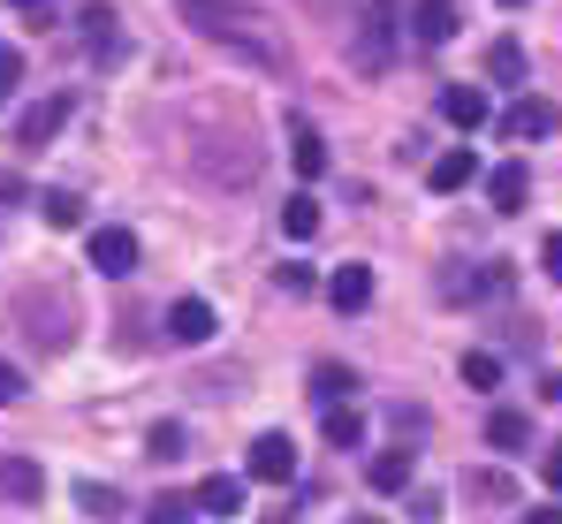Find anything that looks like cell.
<instances>
[{
	"mask_svg": "<svg viewBox=\"0 0 562 524\" xmlns=\"http://www.w3.org/2000/svg\"><path fill=\"white\" fill-rule=\"evenodd\" d=\"M176 8H183L213 46H228L236 62H251V69H281V46L259 31V15H251L244 0H176Z\"/></svg>",
	"mask_w": 562,
	"mask_h": 524,
	"instance_id": "cell-1",
	"label": "cell"
},
{
	"mask_svg": "<svg viewBox=\"0 0 562 524\" xmlns=\"http://www.w3.org/2000/svg\"><path fill=\"white\" fill-rule=\"evenodd\" d=\"M395 38H403V8L395 0H366V15H358V69L366 77H380L395 62Z\"/></svg>",
	"mask_w": 562,
	"mask_h": 524,
	"instance_id": "cell-2",
	"label": "cell"
},
{
	"mask_svg": "<svg viewBox=\"0 0 562 524\" xmlns=\"http://www.w3.org/2000/svg\"><path fill=\"white\" fill-rule=\"evenodd\" d=\"M555 130H562V107H555V99H540V91L517 99V107L502 114V137H509V145H532V137H555Z\"/></svg>",
	"mask_w": 562,
	"mask_h": 524,
	"instance_id": "cell-3",
	"label": "cell"
},
{
	"mask_svg": "<svg viewBox=\"0 0 562 524\" xmlns=\"http://www.w3.org/2000/svg\"><path fill=\"white\" fill-rule=\"evenodd\" d=\"M244 471L267 479V487H289V479H296V441H289V434H259V441H251V456H244Z\"/></svg>",
	"mask_w": 562,
	"mask_h": 524,
	"instance_id": "cell-4",
	"label": "cell"
},
{
	"mask_svg": "<svg viewBox=\"0 0 562 524\" xmlns=\"http://www.w3.org/2000/svg\"><path fill=\"white\" fill-rule=\"evenodd\" d=\"M92 266L106 281H122V274H137V228H92Z\"/></svg>",
	"mask_w": 562,
	"mask_h": 524,
	"instance_id": "cell-5",
	"label": "cell"
},
{
	"mask_svg": "<svg viewBox=\"0 0 562 524\" xmlns=\"http://www.w3.org/2000/svg\"><path fill=\"white\" fill-rule=\"evenodd\" d=\"M403 23H411L418 46H449V38H457V0H411Z\"/></svg>",
	"mask_w": 562,
	"mask_h": 524,
	"instance_id": "cell-6",
	"label": "cell"
},
{
	"mask_svg": "<svg viewBox=\"0 0 562 524\" xmlns=\"http://www.w3.org/2000/svg\"><path fill=\"white\" fill-rule=\"evenodd\" d=\"M327 304H335V312H342V320H358V312H366V304H373V266H335V274H327Z\"/></svg>",
	"mask_w": 562,
	"mask_h": 524,
	"instance_id": "cell-7",
	"label": "cell"
},
{
	"mask_svg": "<svg viewBox=\"0 0 562 524\" xmlns=\"http://www.w3.org/2000/svg\"><path fill=\"white\" fill-rule=\"evenodd\" d=\"M213 327H221V320H213V304H205V297H183V304L168 312V343H183V349L213 343Z\"/></svg>",
	"mask_w": 562,
	"mask_h": 524,
	"instance_id": "cell-8",
	"label": "cell"
},
{
	"mask_svg": "<svg viewBox=\"0 0 562 524\" xmlns=\"http://www.w3.org/2000/svg\"><path fill=\"white\" fill-rule=\"evenodd\" d=\"M441 114H449L457 130H486V122H494V99H486V85H449L441 91Z\"/></svg>",
	"mask_w": 562,
	"mask_h": 524,
	"instance_id": "cell-9",
	"label": "cell"
},
{
	"mask_svg": "<svg viewBox=\"0 0 562 524\" xmlns=\"http://www.w3.org/2000/svg\"><path fill=\"white\" fill-rule=\"evenodd\" d=\"M486 198H494V213H525V198H532V168H525V160H502V168L486 175Z\"/></svg>",
	"mask_w": 562,
	"mask_h": 524,
	"instance_id": "cell-10",
	"label": "cell"
},
{
	"mask_svg": "<svg viewBox=\"0 0 562 524\" xmlns=\"http://www.w3.org/2000/svg\"><path fill=\"white\" fill-rule=\"evenodd\" d=\"M289 168L304 175V182H319V175H327V137H319L312 122H289Z\"/></svg>",
	"mask_w": 562,
	"mask_h": 524,
	"instance_id": "cell-11",
	"label": "cell"
},
{
	"mask_svg": "<svg viewBox=\"0 0 562 524\" xmlns=\"http://www.w3.org/2000/svg\"><path fill=\"white\" fill-rule=\"evenodd\" d=\"M471 175H479V153H471V145H449V153H434V168H426V182H434V190L449 198V190H464Z\"/></svg>",
	"mask_w": 562,
	"mask_h": 524,
	"instance_id": "cell-12",
	"label": "cell"
},
{
	"mask_svg": "<svg viewBox=\"0 0 562 524\" xmlns=\"http://www.w3.org/2000/svg\"><path fill=\"white\" fill-rule=\"evenodd\" d=\"M411 471H418V456H411V448H380L373 464H366L373 494H403V487H411Z\"/></svg>",
	"mask_w": 562,
	"mask_h": 524,
	"instance_id": "cell-13",
	"label": "cell"
},
{
	"mask_svg": "<svg viewBox=\"0 0 562 524\" xmlns=\"http://www.w3.org/2000/svg\"><path fill=\"white\" fill-rule=\"evenodd\" d=\"M61 122H69V99L54 91V99H38V107H31V114L15 122V145H46V137H54Z\"/></svg>",
	"mask_w": 562,
	"mask_h": 524,
	"instance_id": "cell-14",
	"label": "cell"
},
{
	"mask_svg": "<svg viewBox=\"0 0 562 524\" xmlns=\"http://www.w3.org/2000/svg\"><path fill=\"white\" fill-rule=\"evenodd\" d=\"M350 395H358V372H350V365H335V357H327V365H312V403L342 411Z\"/></svg>",
	"mask_w": 562,
	"mask_h": 524,
	"instance_id": "cell-15",
	"label": "cell"
},
{
	"mask_svg": "<svg viewBox=\"0 0 562 524\" xmlns=\"http://www.w3.org/2000/svg\"><path fill=\"white\" fill-rule=\"evenodd\" d=\"M190 510H205V517H236L244 510V479H228V471H213L198 494H190Z\"/></svg>",
	"mask_w": 562,
	"mask_h": 524,
	"instance_id": "cell-16",
	"label": "cell"
},
{
	"mask_svg": "<svg viewBox=\"0 0 562 524\" xmlns=\"http://www.w3.org/2000/svg\"><path fill=\"white\" fill-rule=\"evenodd\" d=\"M38 487H46V471L31 456H0V494L8 502H38Z\"/></svg>",
	"mask_w": 562,
	"mask_h": 524,
	"instance_id": "cell-17",
	"label": "cell"
},
{
	"mask_svg": "<svg viewBox=\"0 0 562 524\" xmlns=\"http://www.w3.org/2000/svg\"><path fill=\"white\" fill-rule=\"evenodd\" d=\"M281 236H289V244H312V236H319V198H312V190H296V198L281 205Z\"/></svg>",
	"mask_w": 562,
	"mask_h": 524,
	"instance_id": "cell-18",
	"label": "cell"
},
{
	"mask_svg": "<svg viewBox=\"0 0 562 524\" xmlns=\"http://www.w3.org/2000/svg\"><path fill=\"white\" fill-rule=\"evenodd\" d=\"M486 441L517 456V448H532V419H525V411H494V419H486Z\"/></svg>",
	"mask_w": 562,
	"mask_h": 524,
	"instance_id": "cell-19",
	"label": "cell"
},
{
	"mask_svg": "<svg viewBox=\"0 0 562 524\" xmlns=\"http://www.w3.org/2000/svg\"><path fill=\"white\" fill-rule=\"evenodd\" d=\"M85 38H92L99 46V62H114V54H122V31H114V8H85Z\"/></svg>",
	"mask_w": 562,
	"mask_h": 524,
	"instance_id": "cell-20",
	"label": "cell"
},
{
	"mask_svg": "<svg viewBox=\"0 0 562 524\" xmlns=\"http://www.w3.org/2000/svg\"><path fill=\"white\" fill-rule=\"evenodd\" d=\"M486 77H494V85H525V46H517V38H494Z\"/></svg>",
	"mask_w": 562,
	"mask_h": 524,
	"instance_id": "cell-21",
	"label": "cell"
},
{
	"mask_svg": "<svg viewBox=\"0 0 562 524\" xmlns=\"http://www.w3.org/2000/svg\"><path fill=\"white\" fill-rule=\"evenodd\" d=\"M319 434H327V448H358V441H366V419L342 403V411H327V419H319Z\"/></svg>",
	"mask_w": 562,
	"mask_h": 524,
	"instance_id": "cell-22",
	"label": "cell"
},
{
	"mask_svg": "<svg viewBox=\"0 0 562 524\" xmlns=\"http://www.w3.org/2000/svg\"><path fill=\"white\" fill-rule=\"evenodd\" d=\"M38 213H46V228H77V221H85V198H77V190H46Z\"/></svg>",
	"mask_w": 562,
	"mask_h": 524,
	"instance_id": "cell-23",
	"label": "cell"
},
{
	"mask_svg": "<svg viewBox=\"0 0 562 524\" xmlns=\"http://www.w3.org/2000/svg\"><path fill=\"white\" fill-rule=\"evenodd\" d=\"M183 448H190V434H183V426H176V419H160V426L145 434V456H153V464H176Z\"/></svg>",
	"mask_w": 562,
	"mask_h": 524,
	"instance_id": "cell-24",
	"label": "cell"
},
{
	"mask_svg": "<svg viewBox=\"0 0 562 524\" xmlns=\"http://www.w3.org/2000/svg\"><path fill=\"white\" fill-rule=\"evenodd\" d=\"M77 510H92V517H114V510H122V494H114V487H99V479H85V487H77Z\"/></svg>",
	"mask_w": 562,
	"mask_h": 524,
	"instance_id": "cell-25",
	"label": "cell"
},
{
	"mask_svg": "<svg viewBox=\"0 0 562 524\" xmlns=\"http://www.w3.org/2000/svg\"><path fill=\"white\" fill-rule=\"evenodd\" d=\"M464 380H471V388H494V380H502V357H494V349H471V357H464Z\"/></svg>",
	"mask_w": 562,
	"mask_h": 524,
	"instance_id": "cell-26",
	"label": "cell"
},
{
	"mask_svg": "<svg viewBox=\"0 0 562 524\" xmlns=\"http://www.w3.org/2000/svg\"><path fill=\"white\" fill-rule=\"evenodd\" d=\"M471 494H479V502H509L517 487H509V471H471Z\"/></svg>",
	"mask_w": 562,
	"mask_h": 524,
	"instance_id": "cell-27",
	"label": "cell"
},
{
	"mask_svg": "<svg viewBox=\"0 0 562 524\" xmlns=\"http://www.w3.org/2000/svg\"><path fill=\"white\" fill-rule=\"evenodd\" d=\"M190 517V494H160L153 502V524H183Z\"/></svg>",
	"mask_w": 562,
	"mask_h": 524,
	"instance_id": "cell-28",
	"label": "cell"
},
{
	"mask_svg": "<svg viewBox=\"0 0 562 524\" xmlns=\"http://www.w3.org/2000/svg\"><path fill=\"white\" fill-rule=\"evenodd\" d=\"M15 85H23V54H15V46H0V99H8Z\"/></svg>",
	"mask_w": 562,
	"mask_h": 524,
	"instance_id": "cell-29",
	"label": "cell"
},
{
	"mask_svg": "<svg viewBox=\"0 0 562 524\" xmlns=\"http://www.w3.org/2000/svg\"><path fill=\"white\" fill-rule=\"evenodd\" d=\"M281 289L289 297H312V266H281Z\"/></svg>",
	"mask_w": 562,
	"mask_h": 524,
	"instance_id": "cell-30",
	"label": "cell"
},
{
	"mask_svg": "<svg viewBox=\"0 0 562 524\" xmlns=\"http://www.w3.org/2000/svg\"><path fill=\"white\" fill-rule=\"evenodd\" d=\"M15 395H23V372H15V365H8V357H0V411H8V403H15Z\"/></svg>",
	"mask_w": 562,
	"mask_h": 524,
	"instance_id": "cell-31",
	"label": "cell"
},
{
	"mask_svg": "<svg viewBox=\"0 0 562 524\" xmlns=\"http://www.w3.org/2000/svg\"><path fill=\"white\" fill-rule=\"evenodd\" d=\"M23 198H31V190H23V175L0 168V205H23Z\"/></svg>",
	"mask_w": 562,
	"mask_h": 524,
	"instance_id": "cell-32",
	"label": "cell"
},
{
	"mask_svg": "<svg viewBox=\"0 0 562 524\" xmlns=\"http://www.w3.org/2000/svg\"><path fill=\"white\" fill-rule=\"evenodd\" d=\"M540 266H548V281H562V228L548 236V252H540Z\"/></svg>",
	"mask_w": 562,
	"mask_h": 524,
	"instance_id": "cell-33",
	"label": "cell"
},
{
	"mask_svg": "<svg viewBox=\"0 0 562 524\" xmlns=\"http://www.w3.org/2000/svg\"><path fill=\"white\" fill-rule=\"evenodd\" d=\"M540 471H548V487H555V494H562V441H555V448H548V456H540Z\"/></svg>",
	"mask_w": 562,
	"mask_h": 524,
	"instance_id": "cell-34",
	"label": "cell"
},
{
	"mask_svg": "<svg viewBox=\"0 0 562 524\" xmlns=\"http://www.w3.org/2000/svg\"><path fill=\"white\" fill-rule=\"evenodd\" d=\"M525 524H562V510H525Z\"/></svg>",
	"mask_w": 562,
	"mask_h": 524,
	"instance_id": "cell-35",
	"label": "cell"
},
{
	"mask_svg": "<svg viewBox=\"0 0 562 524\" xmlns=\"http://www.w3.org/2000/svg\"><path fill=\"white\" fill-rule=\"evenodd\" d=\"M540 395H548V403H562V372H548V388H540Z\"/></svg>",
	"mask_w": 562,
	"mask_h": 524,
	"instance_id": "cell-36",
	"label": "cell"
},
{
	"mask_svg": "<svg viewBox=\"0 0 562 524\" xmlns=\"http://www.w3.org/2000/svg\"><path fill=\"white\" fill-rule=\"evenodd\" d=\"M8 8H31V15H38V8H46V0H8Z\"/></svg>",
	"mask_w": 562,
	"mask_h": 524,
	"instance_id": "cell-37",
	"label": "cell"
},
{
	"mask_svg": "<svg viewBox=\"0 0 562 524\" xmlns=\"http://www.w3.org/2000/svg\"><path fill=\"white\" fill-rule=\"evenodd\" d=\"M350 524H380V517H350Z\"/></svg>",
	"mask_w": 562,
	"mask_h": 524,
	"instance_id": "cell-38",
	"label": "cell"
},
{
	"mask_svg": "<svg viewBox=\"0 0 562 524\" xmlns=\"http://www.w3.org/2000/svg\"><path fill=\"white\" fill-rule=\"evenodd\" d=\"M502 8H525V0H502Z\"/></svg>",
	"mask_w": 562,
	"mask_h": 524,
	"instance_id": "cell-39",
	"label": "cell"
}]
</instances>
